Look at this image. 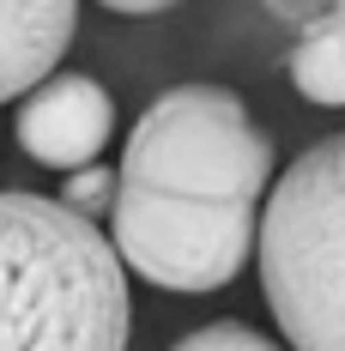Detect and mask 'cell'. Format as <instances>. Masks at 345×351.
<instances>
[{
  "mask_svg": "<svg viewBox=\"0 0 345 351\" xmlns=\"http://www.w3.org/2000/svg\"><path fill=\"white\" fill-rule=\"evenodd\" d=\"M128 261L43 194H0V351H128Z\"/></svg>",
  "mask_w": 345,
  "mask_h": 351,
  "instance_id": "1",
  "label": "cell"
},
{
  "mask_svg": "<svg viewBox=\"0 0 345 351\" xmlns=\"http://www.w3.org/2000/svg\"><path fill=\"white\" fill-rule=\"evenodd\" d=\"M254 261L291 351H345V134L285 164L261 212Z\"/></svg>",
  "mask_w": 345,
  "mask_h": 351,
  "instance_id": "2",
  "label": "cell"
},
{
  "mask_svg": "<svg viewBox=\"0 0 345 351\" xmlns=\"http://www.w3.org/2000/svg\"><path fill=\"white\" fill-rule=\"evenodd\" d=\"M121 182L254 206L273 182V140L248 121V104L224 85H176L145 109L121 152Z\"/></svg>",
  "mask_w": 345,
  "mask_h": 351,
  "instance_id": "3",
  "label": "cell"
},
{
  "mask_svg": "<svg viewBox=\"0 0 345 351\" xmlns=\"http://www.w3.org/2000/svg\"><path fill=\"white\" fill-rule=\"evenodd\" d=\"M254 206L237 200H182L121 182L109 206V243L158 291H218L254 254Z\"/></svg>",
  "mask_w": 345,
  "mask_h": 351,
  "instance_id": "4",
  "label": "cell"
},
{
  "mask_svg": "<svg viewBox=\"0 0 345 351\" xmlns=\"http://www.w3.org/2000/svg\"><path fill=\"white\" fill-rule=\"evenodd\" d=\"M12 128H19L25 158L49 164V170H85V164H97V152L109 145L115 104H109L104 85L85 79V73H49L43 85L25 91Z\"/></svg>",
  "mask_w": 345,
  "mask_h": 351,
  "instance_id": "5",
  "label": "cell"
},
{
  "mask_svg": "<svg viewBox=\"0 0 345 351\" xmlns=\"http://www.w3.org/2000/svg\"><path fill=\"white\" fill-rule=\"evenodd\" d=\"M79 0H0V104L43 85L73 43Z\"/></svg>",
  "mask_w": 345,
  "mask_h": 351,
  "instance_id": "6",
  "label": "cell"
},
{
  "mask_svg": "<svg viewBox=\"0 0 345 351\" xmlns=\"http://www.w3.org/2000/svg\"><path fill=\"white\" fill-rule=\"evenodd\" d=\"M285 67H291V85L321 109H345V31L333 25H321V31H297L291 43V55H285Z\"/></svg>",
  "mask_w": 345,
  "mask_h": 351,
  "instance_id": "7",
  "label": "cell"
},
{
  "mask_svg": "<svg viewBox=\"0 0 345 351\" xmlns=\"http://www.w3.org/2000/svg\"><path fill=\"white\" fill-rule=\"evenodd\" d=\"M115 194H121V170H104V164H85V170H67V188H61V200L73 212H109L115 206Z\"/></svg>",
  "mask_w": 345,
  "mask_h": 351,
  "instance_id": "8",
  "label": "cell"
},
{
  "mask_svg": "<svg viewBox=\"0 0 345 351\" xmlns=\"http://www.w3.org/2000/svg\"><path fill=\"white\" fill-rule=\"evenodd\" d=\"M170 351H278L267 333H254V327H242V321H212L200 333H188V339H176Z\"/></svg>",
  "mask_w": 345,
  "mask_h": 351,
  "instance_id": "9",
  "label": "cell"
},
{
  "mask_svg": "<svg viewBox=\"0 0 345 351\" xmlns=\"http://www.w3.org/2000/svg\"><path fill=\"white\" fill-rule=\"evenodd\" d=\"M261 6L285 31H321V25L345 31V0H261Z\"/></svg>",
  "mask_w": 345,
  "mask_h": 351,
  "instance_id": "10",
  "label": "cell"
},
{
  "mask_svg": "<svg viewBox=\"0 0 345 351\" xmlns=\"http://www.w3.org/2000/svg\"><path fill=\"white\" fill-rule=\"evenodd\" d=\"M97 6L128 12V19H152V12H170V6H182V0H97Z\"/></svg>",
  "mask_w": 345,
  "mask_h": 351,
  "instance_id": "11",
  "label": "cell"
}]
</instances>
